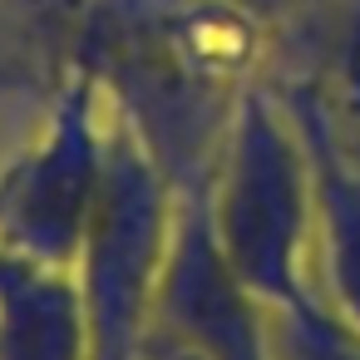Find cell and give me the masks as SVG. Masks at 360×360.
I'll use <instances>...</instances> for the list:
<instances>
[{
    "instance_id": "1",
    "label": "cell",
    "mask_w": 360,
    "mask_h": 360,
    "mask_svg": "<svg viewBox=\"0 0 360 360\" xmlns=\"http://www.w3.org/2000/svg\"><path fill=\"white\" fill-rule=\"evenodd\" d=\"M227 6H237V11H247L252 20H266V15H276V11H286L291 0H227Z\"/></svg>"
},
{
    "instance_id": "2",
    "label": "cell",
    "mask_w": 360,
    "mask_h": 360,
    "mask_svg": "<svg viewBox=\"0 0 360 360\" xmlns=\"http://www.w3.org/2000/svg\"><path fill=\"white\" fill-rule=\"evenodd\" d=\"M15 84H20V75H15L11 65H0V99H6V94H11Z\"/></svg>"
},
{
    "instance_id": "3",
    "label": "cell",
    "mask_w": 360,
    "mask_h": 360,
    "mask_svg": "<svg viewBox=\"0 0 360 360\" xmlns=\"http://www.w3.org/2000/svg\"><path fill=\"white\" fill-rule=\"evenodd\" d=\"M65 6H75V0H65Z\"/></svg>"
}]
</instances>
